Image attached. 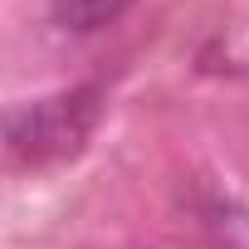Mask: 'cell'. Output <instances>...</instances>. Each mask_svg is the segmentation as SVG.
Masks as SVG:
<instances>
[{
  "mask_svg": "<svg viewBox=\"0 0 249 249\" xmlns=\"http://www.w3.org/2000/svg\"><path fill=\"white\" fill-rule=\"evenodd\" d=\"M98 117H103V93L93 83H83V88H64V93L10 107L0 117V137H5V147L20 161L49 166V161H64V157L83 152V142L98 127Z\"/></svg>",
  "mask_w": 249,
  "mask_h": 249,
  "instance_id": "6da1fadb",
  "label": "cell"
},
{
  "mask_svg": "<svg viewBox=\"0 0 249 249\" xmlns=\"http://www.w3.org/2000/svg\"><path fill=\"white\" fill-rule=\"evenodd\" d=\"M200 225L220 249H249V205L234 196H205L200 200Z\"/></svg>",
  "mask_w": 249,
  "mask_h": 249,
  "instance_id": "7a4b0ae2",
  "label": "cell"
},
{
  "mask_svg": "<svg viewBox=\"0 0 249 249\" xmlns=\"http://www.w3.org/2000/svg\"><path fill=\"white\" fill-rule=\"evenodd\" d=\"M127 5H132V0H49L54 20L64 30H73V35H93V30L112 25Z\"/></svg>",
  "mask_w": 249,
  "mask_h": 249,
  "instance_id": "3957f363",
  "label": "cell"
}]
</instances>
